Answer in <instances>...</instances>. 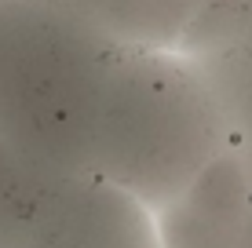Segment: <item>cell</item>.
<instances>
[{"instance_id": "7a4b0ae2", "label": "cell", "mask_w": 252, "mask_h": 248, "mask_svg": "<svg viewBox=\"0 0 252 248\" xmlns=\"http://www.w3.org/2000/svg\"><path fill=\"white\" fill-rule=\"evenodd\" d=\"M227 153V124L194 58L121 48L92 146V172L158 216Z\"/></svg>"}, {"instance_id": "ba28073f", "label": "cell", "mask_w": 252, "mask_h": 248, "mask_svg": "<svg viewBox=\"0 0 252 248\" xmlns=\"http://www.w3.org/2000/svg\"><path fill=\"white\" fill-rule=\"evenodd\" d=\"M51 179L55 175L37 172L30 161H22L0 139V241H4V248L15 237V230L26 223L30 208L40 201V193L48 190Z\"/></svg>"}, {"instance_id": "5b68a950", "label": "cell", "mask_w": 252, "mask_h": 248, "mask_svg": "<svg viewBox=\"0 0 252 248\" xmlns=\"http://www.w3.org/2000/svg\"><path fill=\"white\" fill-rule=\"evenodd\" d=\"M201 0H95L92 22L121 48L179 51Z\"/></svg>"}, {"instance_id": "8fae6325", "label": "cell", "mask_w": 252, "mask_h": 248, "mask_svg": "<svg viewBox=\"0 0 252 248\" xmlns=\"http://www.w3.org/2000/svg\"><path fill=\"white\" fill-rule=\"evenodd\" d=\"M0 248H4V241H0Z\"/></svg>"}, {"instance_id": "277c9868", "label": "cell", "mask_w": 252, "mask_h": 248, "mask_svg": "<svg viewBox=\"0 0 252 248\" xmlns=\"http://www.w3.org/2000/svg\"><path fill=\"white\" fill-rule=\"evenodd\" d=\"M252 183L234 153H220L172 204L158 212L164 248H241Z\"/></svg>"}, {"instance_id": "30bf717a", "label": "cell", "mask_w": 252, "mask_h": 248, "mask_svg": "<svg viewBox=\"0 0 252 248\" xmlns=\"http://www.w3.org/2000/svg\"><path fill=\"white\" fill-rule=\"evenodd\" d=\"M241 248H252V204L245 212V226H241Z\"/></svg>"}, {"instance_id": "3957f363", "label": "cell", "mask_w": 252, "mask_h": 248, "mask_svg": "<svg viewBox=\"0 0 252 248\" xmlns=\"http://www.w3.org/2000/svg\"><path fill=\"white\" fill-rule=\"evenodd\" d=\"M7 248H164L158 219L99 175L51 179Z\"/></svg>"}, {"instance_id": "6da1fadb", "label": "cell", "mask_w": 252, "mask_h": 248, "mask_svg": "<svg viewBox=\"0 0 252 248\" xmlns=\"http://www.w3.org/2000/svg\"><path fill=\"white\" fill-rule=\"evenodd\" d=\"M121 44L51 0H0V139L44 175H88Z\"/></svg>"}, {"instance_id": "9c48e42d", "label": "cell", "mask_w": 252, "mask_h": 248, "mask_svg": "<svg viewBox=\"0 0 252 248\" xmlns=\"http://www.w3.org/2000/svg\"><path fill=\"white\" fill-rule=\"evenodd\" d=\"M51 4L66 7V11L81 15V19H88V22H92V11H95V0H51ZM92 26H95V22H92Z\"/></svg>"}, {"instance_id": "8992f818", "label": "cell", "mask_w": 252, "mask_h": 248, "mask_svg": "<svg viewBox=\"0 0 252 248\" xmlns=\"http://www.w3.org/2000/svg\"><path fill=\"white\" fill-rule=\"evenodd\" d=\"M227 124V150L241 161L252 183V48L194 58Z\"/></svg>"}, {"instance_id": "52a82bcc", "label": "cell", "mask_w": 252, "mask_h": 248, "mask_svg": "<svg viewBox=\"0 0 252 248\" xmlns=\"http://www.w3.org/2000/svg\"><path fill=\"white\" fill-rule=\"evenodd\" d=\"M238 48H252V0H201L179 55L205 58Z\"/></svg>"}]
</instances>
